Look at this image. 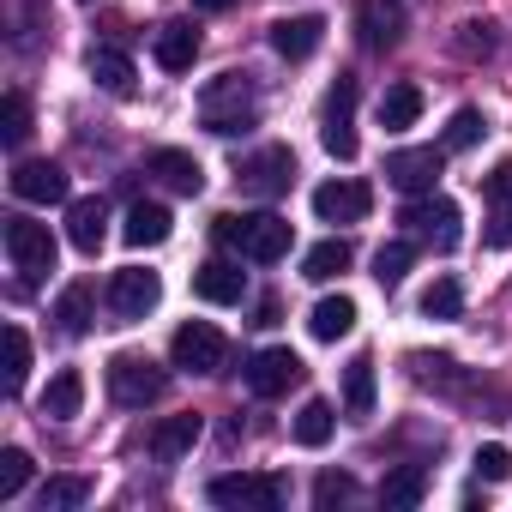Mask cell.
<instances>
[{"label":"cell","instance_id":"obj_1","mask_svg":"<svg viewBox=\"0 0 512 512\" xmlns=\"http://www.w3.org/2000/svg\"><path fill=\"white\" fill-rule=\"evenodd\" d=\"M217 241H229V247H241V260H260V266H272V260H284L290 253V241H296V229L278 217V211H229V217H217Z\"/></svg>","mask_w":512,"mask_h":512},{"label":"cell","instance_id":"obj_2","mask_svg":"<svg viewBox=\"0 0 512 512\" xmlns=\"http://www.w3.org/2000/svg\"><path fill=\"white\" fill-rule=\"evenodd\" d=\"M199 121H205L211 133H223V139L247 133V127H253V79H247V73L211 79V85L199 91Z\"/></svg>","mask_w":512,"mask_h":512},{"label":"cell","instance_id":"obj_3","mask_svg":"<svg viewBox=\"0 0 512 512\" xmlns=\"http://www.w3.org/2000/svg\"><path fill=\"white\" fill-rule=\"evenodd\" d=\"M7 260H13V272H25V278H49V272H55V235H49V223L7 217Z\"/></svg>","mask_w":512,"mask_h":512},{"label":"cell","instance_id":"obj_4","mask_svg":"<svg viewBox=\"0 0 512 512\" xmlns=\"http://www.w3.org/2000/svg\"><path fill=\"white\" fill-rule=\"evenodd\" d=\"M440 169H446V145H410V151H392L386 157V181L398 187V193H434V181H440Z\"/></svg>","mask_w":512,"mask_h":512},{"label":"cell","instance_id":"obj_5","mask_svg":"<svg viewBox=\"0 0 512 512\" xmlns=\"http://www.w3.org/2000/svg\"><path fill=\"white\" fill-rule=\"evenodd\" d=\"M157 302H163V278H157V272H139V266H127V272H115V278H109V314H115L121 326L145 320Z\"/></svg>","mask_w":512,"mask_h":512},{"label":"cell","instance_id":"obj_6","mask_svg":"<svg viewBox=\"0 0 512 512\" xmlns=\"http://www.w3.org/2000/svg\"><path fill=\"white\" fill-rule=\"evenodd\" d=\"M109 392H115V404H127V410L157 404V398H163V368H157L151 356H115V362H109Z\"/></svg>","mask_w":512,"mask_h":512},{"label":"cell","instance_id":"obj_7","mask_svg":"<svg viewBox=\"0 0 512 512\" xmlns=\"http://www.w3.org/2000/svg\"><path fill=\"white\" fill-rule=\"evenodd\" d=\"M404 223H410L416 235H428L440 253H452L458 235H464V229H458V205H452L446 193H416V199L404 205Z\"/></svg>","mask_w":512,"mask_h":512},{"label":"cell","instance_id":"obj_8","mask_svg":"<svg viewBox=\"0 0 512 512\" xmlns=\"http://www.w3.org/2000/svg\"><path fill=\"white\" fill-rule=\"evenodd\" d=\"M211 506H235V512H278L284 506V488L272 476H217L211 482Z\"/></svg>","mask_w":512,"mask_h":512},{"label":"cell","instance_id":"obj_9","mask_svg":"<svg viewBox=\"0 0 512 512\" xmlns=\"http://www.w3.org/2000/svg\"><path fill=\"white\" fill-rule=\"evenodd\" d=\"M320 145L332 157H356V79H338L326 97V121H320Z\"/></svg>","mask_w":512,"mask_h":512},{"label":"cell","instance_id":"obj_10","mask_svg":"<svg viewBox=\"0 0 512 512\" xmlns=\"http://www.w3.org/2000/svg\"><path fill=\"white\" fill-rule=\"evenodd\" d=\"M175 368H187V374H217L223 368V356H229V344H223V332L217 326H205V320H187L181 332H175Z\"/></svg>","mask_w":512,"mask_h":512},{"label":"cell","instance_id":"obj_11","mask_svg":"<svg viewBox=\"0 0 512 512\" xmlns=\"http://www.w3.org/2000/svg\"><path fill=\"white\" fill-rule=\"evenodd\" d=\"M241 187L247 193H260V199H272V193H284L290 187V175H296V157H290V145H266V151H253L241 169Z\"/></svg>","mask_w":512,"mask_h":512},{"label":"cell","instance_id":"obj_12","mask_svg":"<svg viewBox=\"0 0 512 512\" xmlns=\"http://www.w3.org/2000/svg\"><path fill=\"white\" fill-rule=\"evenodd\" d=\"M302 380V356L296 350H260L247 362V386L260 392V398H278V392H290Z\"/></svg>","mask_w":512,"mask_h":512},{"label":"cell","instance_id":"obj_13","mask_svg":"<svg viewBox=\"0 0 512 512\" xmlns=\"http://www.w3.org/2000/svg\"><path fill=\"white\" fill-rule=\"evenodd\" d=\"M368 205H374V193L362 181H326V187H314L320 223H356V217H368Z\"/></svg>","mask_w":512,"mask_h":512},{"label":"cell","instance_id":"obj_14","mask_svg":"<svg viewBox=\"0 0 512 512\" xmlns=\"http://www.w3.org/2000/svg\"><path fill=\"white\" fill-rule=\"evenodd\" d=\"M13 193L31 205H61L67 199V169L61 163H19L13 169Z\"/></svg>","mask_w":512,"mask_h":512},{"label":"cell","instance_id":"obj_15","mask_svg":"<svg viewBox=\"0 0 512 512\" xmlns=\"http://www.w3.org/2000/svg\"><path fill=\"white\" fill-rule=\"evenodd\" d=\"M193 296H199V302L229 308V302H241V296H247V272H241V266H229V260H205V266L193 272Z\"/></svg>","mask_w":512,"mask_h":512},{"label":"cell","instance_id":"obj_16","mask_svg":"<svg viewBox=\"0 0 512 512\" xmlns=\"http://www.w3.org/2000/svg\"><path fill=\"white\" fill-rule=\"evenodd\" d=\"M320 37H326V19H320V13H302V19H278V25H272V49H278L284 61H308V55L320 49Z\"/></svg>","mask_w":512,"mask_h":512},{"label":"cell","instance_id":"obj_17","mask_svg":"<svg viewBox=\"0 0 512 512\" xmlns=\"http://www.w3.org/2000/svg\"><path fill=\"white\" fill-rule=\"evenodd\" d=\"M151 175H157L169 193H187V199L205 187V169H199V157H193V151H175V145L151 151Z\"/></svg>","mask_w":512,"mask_h":512},{"label":"cell","instance_id":"obj_18","mask_svg":"<svg viewBox=\"0 0 512 512\" xmlns=\"http://www.w3.org/2000/svg\"><path fill=\"white\" fill-rule=\"evenodd\" d=\"M103 223H109V205H103V199H73V205H67V241H73L79 253H97V247H103V235H109Z\"/></svg>","mask_w":512,"mask_h":512},{"label":"cell","instance_id":"obj_19","mask_svg":"<svg viewBox=\"0 0 512 512\" xmlns=\"http://www.w3.org/2000/svg\"><path fill=\"white\" fill-rule=\"evenodd\" d=\"M151 55H157L163 73H187L193 55H199V31H193V25H163L157 43H151Z\"/></svg>","mask_w":512,"mask_h":512},{"label":"cell","instance_id":"obj_20","mask_svg":"<svg viewBox=\"0 0 512 512\" xmlns=\"http://www.w3.org/2000/svg\"><path fill=\"white\" fill-rule=\"evenodd\" d=\"M169 205H157V199H139L133 211H127V223H121V235L133 241V247H157V241H169Z\"/></svg>","mask_w":512,"mask_h":512},{"label":"cell","instance_id":"obj_21","mask_svg":"<svg viewBox=\"0 0 512 512\" xmlns=\"http://www.w3.org/2000/svg\"><path fill=\"white\" fill-rule=\"evenodd\" d=\"M308 332H314L320 344H338V338H350V332H356V302H350V296H326V302H314V314H308Z\"/></svg>","mask_w":512,"mask_h":512},{"label":"cell","instance_id":"obj_22","mask_svg":"<svg viewBox=\"0 0 512 512\" xmlns=\"http://www.w3.org/2000/svg\"><path fill=\"white\" fill-rule=\"evenodd\" d=\"M193 440H199V416H169V422H157V434H151V458H157V464H175V458L193 452Z\"/></svg>","mask_w":512,"mask_h":512},{"label":"cell","instance_id":"obj_23","mask_svg":"<svg viewBox=\"0 0 512 512\" xmlns=\"http://www.w3.org/2000/svg\"><path fill=\"white\" fill-rule=\"evenodd\" d=\"M344 416H374V356H350V368H344Z\"/></svg>","mask_w":512,"mask_h":512},{"label":"cell","instance_id":"obj_24","mask_svg":"<svg viewBox=\"0 0 512 512\" xmlns=\"http://www.w3.org/2000/svg\"><path fill=\"white\" fill-rule=\"evenodd\" d=\"M350 272V241H320V247H308V260H302V278H314V284H332V278H344Z\"/></svg>","mask_w":512,"mask_h":512},{"label":"cell","instance_id":"obj_25","mask_svg":"<svg viewBox=\"0 0 512 512\" xmlns=\"http://www.w3.org/2000/svg\"><path fill=\"white\" fill-rule=\"evenodd\" d=\"M79 404H85V380H79V368H61L43 392V416L67 422V416H79Z\"/></svg>","mask_w":512,"mask_h":512},{"label":"cell","instance_id":"obj_26","mask_svg":"<svg viewBox=\"0 0 512 512\" xmlns=\"http://www.w3.org/2000/svg\"><path fill=\"white\" fill-rule=\"evenodd\" d=\"M91 79L109 91V97H127L133 91V61L121 49H91Z\"/></svg>","mask_w":512,"mask_h":512},{"label":"cell","instance_id":"obj_27","mask_svg":"<svg viewBox=\"0 0 512 512\" xmlns=\"http://www.w3.org/2000/svg\"><path fill=\"white\" fill-rule=\"evenodd\" d=\"M416 115H422V91H416V85H392V91L380 97V127H386V133L416 127Z\"/></svg>","mask_w":512,"mask_h":512},{"label":"cell","instance_id":"obj_28","mask_svg":"<svg viewBox=\"0 0 512 512\" xmlns=\"http://www.w3.org/2000/svg\"><path fill=\"white\" fill-rule=\"evenodd\" d=\"M428 494V470L422 464H398V470H386V482H380V500L386 506H416Z\"/></svg>","mask_w":512,"mask_h":512},{"label":"cell","instance_id":"obj_29","mask_svg":"<svg viewBox=\"0 0 512 512\" xmlns=\"http://www.w3.org/2000/svg\"><path fill=\"white\" fill-rule=\"evenodd\" d=\"M332 428H338V410H332L326 398H308V404L296 410V440H302V446H326Z\"/></svg>","mask_w":512,"mask_h":512},{"label":"cell","instance_id":"obj_30","mask_svg":"<svg viewBox=\"0 0 512 512\" xmlns=\"http://www.w3.org/2000/svg\"><path fill=\"white\" fill-rule=\"evenodd\" d=\"M91 500V482L85 476H49L43 488H37V506L43 512H73V506H85Z\"/></svg>","mask_w":512,"mask_h":512},{"label":"cell","instance_id":"obj_31","mask_svg":"<svg viewBox=\"0 0 512 512\" xmlns=\"http://www.w3.org/2000/svg\"><path fill=\"white\" fill-rule=\"evenodd\" d=\"M410 260H416V247H410V241H386V247L374 253V284H380V290H398L404 272H410Z\"/></svg>","mask_w":512,"mask_h":512},{"label":"cell","instance_id":"obj_32","mask_svg":"<svg viewBox=\"0 0 512 512\" xmlns=\"http://www.w3.org/2000/svg\"><path fill=\"white\" fill-rule=\"evenodd\" d=\"M55 320H61V332L85 338V332H91V284H73V290H61V302H55Z\"/></svg>","mask_w":512,"mask_h":512},{"label":"cell","instance_id":"obj_33","mask_svg":"<svg viewBox=\"0 0 512 512\" xmlns=\"http://www.w3.org/2000/svg\"><path fill=\"white\" fill-rule=\"evenodd\" d=\"M0 139H7V145L31 139V97L25 91H7V103H0Z\"/></svg>","mask_w":512,"mask_h":512},{"label":"cell","instance_id":"obj_34","mask_svg":"<svg viewBox=\"0 0 512 512\" xmlns=\"http://www.w3.org/2000/svg\"><path fill=\"white\" fill-rule=\"evenodd\" d=\"M458 308H464L458 278H434V284L422 290V314H428V320H458Z\"/></svg>","mask_w":512,"mask_h":512},{"label":"cell","instance_id":"obj_35","mask_svg":"<svg viewBox=\"0 0 512 512\" xmlns=\"http://www.w3.org/2000/svg\"><path fill=\"white\" fill-rule=\"evenodd\" d=\"M25 482H31V452L25 446H7V452H0V500H19Z\"/></svg>","mask_w":512,"mask_h":512},{"label":"cell","instance_id":"obj_36","mask_svg":"<svg viewBox=\"0 0 512 512\" xmlns=\"http://www.w3.org/2000/svg\"><path fill=\"white\" fill-rule=\"evenodd\" d=\"M452 49H458L464 61H488V55H494V25H488V19H464L458 37H452Z\"/></svg>","mask_w":512,"mask_h":512},{"label":"cell","instance_id":"obj_37","mask_svg":"<svg viewBox=\"0 0 512 512\" xmlns=\"http://www.w3.org/2000/svg\"><path fill=\"white\" fill-rule=\"evenodd\" d=\"M31 380V338L25 326H7V392H25Z\"/></svg>","mask_w":512,"mask_h":512},{"label":"cell","instance_id":"obj_38","mask_svg":"<svg viewBox=\"0 0 512 512\" xmlns=\"http://www.w3.org/2000/svg\"><path fill=\"white\" fill-rule=\"evenodd\" d=\"M482 133H488V121H482L476 109H458V115L446 121V139H440V145H446V151H470Z\"/></svg>","mask_w":512,"mask_h":512},{"label":"cell","instance_id":"obj_39","mask_svg":"<svg viewBox=\"0 0 512 512\" xmlns=\"http://www.w3.org/2000/svg\"><path fill=\"white\" fill-rule=\"evenodd\" d=\"M476 476H482V482H506V476H512V452L494 446V440L476 446Z\"/></svg>","mask_w":512,"mask_h":512},{"label":"cell","instance_id":"obj_40","mask_svg":"<svg viewBox=\"0 0 512 512\" xmlns=\"http://www.w3.org/2000/svg\"><path fill=\"white\" fill-rule=\"evenodd\" d=\"M344 500H356V482H350V476H338V470H326V476L314 482V506L326 512V506H344Z\"/></svg>","mask_w":512,"mask_h":512},{"label":"cell","instance_id":"obj_41","mask_svg":"<svg viewBox=\"0 0 512 512\" xmlns=\"http://www.w3.org/2000/svg\"><path fill=\"white\" fill-rule=\"evenodd\" d=\"M482 193H488V205H512V163H494L482 175Z\"/></svg>","mask_w":512,"mask_h":512},{"label":"cell","instance_id":"obj_42","mask_svg":"<svg viewBox=\"0 0 512 512\" xmlns=\"http://www.w3.org/2000/svg\"><path fill=\"white\" fill-rule=\"evenodd\" d=\"M488 241H494V247H512V205H494V223H488Z\"/></svg>","mask_w":512,"mask_h":512},{"label":"cell","instance_id":"obj_43","mask_svg":"<svg viewBox=\"0 0 512 512\" xmlns=\"http://www.w3.org/2000/svg\"><path fill=\"white\" fill-rule=\"evenodd\" d=\"M193 7H199V13H229L235 0H193Z\"/></svg>","mask_w":512,"mask_h":512}]
</instances>
